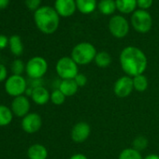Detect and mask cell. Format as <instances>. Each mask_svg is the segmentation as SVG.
Here are the masks:
<instances>
[{
	"instance_id": "cell-1",
	"label": "cell",
	"mask_w": 159,
	"mask_h": 159,
	"mask_svg": "<svg viewBox=\"0 0 159 159\" xmlns=\"http://www.w3.org/2000/svg\"><path fill=\"white\" fill-rule=\"evenodd\" d=\"M120 66L123 71L129 77L143 74L148 66V59L142 50L136 46L124 48L119 56Z\"/></svg>"
},
{
	"instance_id": "cell-2",
	"label": "cell",
	"mask_w": 159,
	"mask_h": 159,
	"mask_svg": "<svg viewBox=\"0 0 159 159\" xmlns=\"http://www.w3.org/2000/svg\"><path fill=\"white\" fill-rule=\"evenodd\" d=\"M34 20L39 31L46 35L53 34L59 27L60 16L54 8L42 6L34 13Z\"/></svg>"
},
{
	"instance_id": "cell-3",
	"label": "cell",
	"mask_w": 159,
	"mask_h": 159,
	"mask_svg": "<svg viewBox=\"0 0 159 159\" xmlns=\"http://www.w3.org/2000/svg\"><path fill=\"white\" fill-rule=\"evenodd\" d=\"M98 53L96 47L87 41L76 44L71 51V58L78 66H86L94 62Z\"/></svg>"
},
{
	"instance_id": "cell-4",
	"label": "cell",
	"mask_w": 159,
	"mask_h": 159,
	"mask_svg": "<svg viewBox=\"0 0 159 159\" xmlns=\"http://www.w3.org/2000/svg\"><path fill=\"white\" fill-rule=\"evenodd\" d=\"M130 24L136 32L146 34L152 27V17L148 11L139 9L131 14Z\"/></svg>"
},
{
	"instance_id": "cell-5",
	"label": "cell",
	"mask_w": 159,
	"mask_h": 159,
	"mask_svg": "<svg viewBox=\"0 0 159 159\" xmlns=\"http://www.w3.org/2000/svg\"><path fill=\"white\" fill-rule=\"evenodd\" d=\"M55 70L62 80H74L79 74V66L71 57L64 56L57 61Z\"/></svg>"
},
{
	"instance_id": "cell-6",
	"label": "cell",
	"mask_w": 159,
	"mask_h": 159,
	"mask_svg": "<svg viewBox=\"0 0 159 159\" xmlns=\"http://www.w3.org/2000/svg\"><path fill=\"white\" fill-rule=\"evenodd\" d=\"M130 30V25L125 17L121 14L112 15L109 21V31L116 39L125 38Z\"/></svg>"
},
{
	"instance_id": "cell-7",
	"label": "cell",
	"mask_w": 159,
	"mask_h": 159,
	"mask_svg": "<svg viewBox=\"0 0 159 159\" xmlns=\"http://www.w3.org/2000/svg\"><path fill=\"white\" fill-rule=\"evenodd\" d=\"M5 90L11 97L16 98L23 96L27 90L26 80L22 75H11L5 82Z\"/></svg>"
},
{
	"instance_id": "cell-8",
	"label": "cell",
	"mask_w": 159,
	"mask_h": 159,
	"mask_svg": "<svg viewBox=\"0 0 159 159\" xmlns=\"http://www.w3.org/2000/svg\"><path fill=\"white\" fill-rule=\"evenodd\" d=\"M48 70V63L41 56H35L29 59L25 65V72L32 80L41 79Z\"/></svg>"
},
{
	"instance_id": "cell-9",
	"label": "cell",
	"mask_w": 159,
	"mask_h": 159,
	"mask_svg": "<svg viewBox=\"0 0 159 159\" xmlns=\"http://www.w3.org/2000/svg\"><path fill=\"white\" fill-rule=\"evenodd\" d=\"M134 91L133 79L129 76L120 77L113 85V92L116 97L125 98L129 97Z\"/></svg>"
},
{
	"instance_id": "cell-10",
	"label": "cell",
	"mask_w": 159,
	"mask_h": 159,
	"mask_svg": "<svg viewBox=\"0 0 159 159\" xmlns=\"http://www.w3.org/2000/svg\"><path fill=\"white\" fill-rule=\"evenodd\" d=\"M91 134V126L86 122H79L71 129V139L75 143L84 142Z\"/></svg>"
},
{
	"instance_id": "cell-11",
	"label": "cell",
	"mask_w": 159,
	"mask_h": 159,
	"mask_svg": "<svg viewBox=\"0 0 159 159\" xmlns=\"http://www.w3.org/2000/svg\"><path fill=\"white\" fill-rule=\"evenodd\" d=\"M42 126V118L36 112H31L25 115L22 120V128L28 134L38 132Z\"/></svg>"
},
{
	"instance_id": "cell-12",
	"label": "cell",
	"mask_w": 159,
	"mask_h": 159,
	"mask_svg": "<svg viewBox=\"0 0 159 159\" xmlns=\"http://www.w3.org/2000/svg\"><path fill=\"white\" fill-rule=\"evenodd\" d=\"M11 111L17 117H25L29 113L30 101L25 96H19L13 98L11 102Z\"/></svg>"
},
{
	"instance_id": "cell-13",
	"label": "cell",
	"mask_w": 159,
	"mask_h": 159,
	"mask_svg": "<svg viewBox=\"0 0 159 159\" xmlns=\"http://www.w3.org/2000/svg\"><path fill=\"white\" fill-rule=\"evenodd\" d=\"M54 10L60 17H70L76 11V0H55Z\"/></svg>"
},
{
	"instance_id": "cell-14",
	"label": "cell",
	"mask_w": 159,
	"mask_h": 159,
	"mask_svg": "<svg viewBox=\"0 0 159 159\" xmlns=\"http://www.w3.org/2000/svg\"><path fill=\"white\" fill-rule=\"evenodd\" d=\"M31 98L37 105L42 106V105L47 104L50 101L51 94L44 86H39V87H36L33 89Z\"/></svg>"
},
{
	"instance_id": "cell-15",
	"label": "cell",
	"mask_w": 159,
	"mask_h": 159,
	"mask_svg": "<svg viewBox=\"0 0 159 159\" xmlns=\"http://www.w3.org/2000/svg\"><path fill=\"white\" fill-rule=\"evenodd\" d=\"M27 156L29 159H47L48 150L44 145L35 143L28 148Z\"/></svg>"
},
{
	"instance_id": "cell-16",
	"label": "cell",
	"mask_w": 159,
	"mask_h": 159,
	"mask_svg": "<svg viewBox=\"0 0 159 159\" xmlns=\"http://www.w3.org/2000/svg\"><path fill=\"white\" fill-rule=\"evenodd\" d=\"M97 0H76L77 10L85 15L93 13L98 9Z\"/></svg>"
},
{
	"instance_id": "cell-17",
	"label": "cell",
	"mask_w": 159,
	"mask_h": 159,
	"mask_svg": "<svg viewBox=\"0 0 159 159\" xmlns=\"http://www.w3.org/2000/svg\"><path fill=\"white\" fill-rule=\"evenodd\" d=\"M58 89L66 97H73L77 94L79 86L77 85L74 80H62L58 85Z\"/></svg>"
},
{
	"instance_id": "cell-18",
	"label": "cell",
	"mask_w": 159,
	"mask_h": 159,
	"mask_svg": "<svg viewBox=\"0 0 159 159\" xmlns=\"http://www.w3.org/2000/svg\"><path fill=\"white\" fill-rule=\"evenodd\" d=\"M117 11L122 14H132L137 10V0H115Z\"/></svg>"
},
{
	"instance_id": "cell-19",
	"label": "cell",
	"mask_w": 159,
	"mask_h": 159,
	"mask_svg": "<svg viewBox=\"0 0 159 159\" xmlns=\"http://www.w3.org/2000/svg\"><path fill=\"white\" fill-rule=\"evenodd\" d=\"M98 9L102 15H113L115 11H117L115 0H100L98 4Z\"/></svg>"
},
{
	"instance_id": "cell-20",
	"label": "cell",
	"mask_w": 159,
	"mask_h": 159,
	"mask_svg": "<svg viewBox=\"0 0 159 159\" xmlns=\"http://www.w3.org/2000/svg\"><path fill=\"white\" fill-rule=\"evenodd\" d=\"M9 46H10L11 52L14 55L20 56V55L23 54L24 45H23L21 38L18 35H13V36H11L10 38V39H9Z\"/></svg>"
},
{
	"instance_id": "cell-21",
	"label": "cell",
	"mask_w": 159,
	"mask_h": 159,
	"mask_svg": "<svg viewBox=\"0 0 159 159\" xmlns=\"http://www.w3.org/2000/svg\"><path fill=\"white\" fill-rule=\"evenodd\" d=\"M94 62L98 67L106 68L111 64V56L108 52H105V51L98 52Z\"/></svg>"
},
{
	"instance_id": "cell-22",
	"label": "cell",
	"mask_w": 159,
	"mask_h": 159,
	"mask_svg": "<svg viewBox=\"0 0 159 159\" xmlns=\"http://www.w3.org/2000/svg\"><path fill=\"white\" fill-rule=\"evenodd\" d=\"M132 79H133L134 90H136L139 93H142L147 90V88L149 86V82H148L147 77L144 74L135 76Z\"/></svg>"
},
{
	"instance_id": "cell-23",
	"label": "cell",
	"mask_w": 159,
	"mask_h": 159,
	"mask_svg": "<svg viewBox=\"0 0 159 159\" xmlns=\"http://www.w3.org/2000/svg\"><path fill=\"white\" fill-rule=\"evenodd\" d=\"M13 118L11 109L5 105H0V126H6L10 125Z\"/></svg>"
},
{
	"instance_id": "cell-24",
	"label": "cell",
	"mask_w": 159,
	"mask_h": 159,
	"mask_svg": "<svg viewBox=\"0 0 159 159\" xmlns=\"http://www.w3.org/2000/svg\"><path fill=\"white\" fill-rule=\"evenodd\" d=\"M118 159H143V157L140 152L133 148H125L121 151Z\"/></svg>"
},
{
	"instance_id": "cell-25",
	"label": "cell",
	"mask_w": 159,
	"mask_h": 159,
	"mask_svg": "<svg viewBox=\"0 0 159 159\" xmlns=\"http://www.w3.org/2000/svg\"><path fill=\"white\" fill-rule=\"evenodd\" d=\"M148 147V139L144 137V136H138L133 139L132 142V148L141 152L143 150H145Z\"/></svg>"
},
{
	"instance_id": "cell-26",
	"label": "cell",
	"mask_w": 159,
	"mask_h": 159,
	"mask_svg": "<svg viewBox=\"0 0 159 159\" xmlns=\"http://www.w3.org/2000/svg\"><path fill=\"white\" fill-rule=\"evenodd\" d=\"M66 98V97L57 88V89L53 90L51 93V98H50V100L52 101V104H54L56 106H61L62 104L65 103Z\"/></svg>"
},
{
	"instance_id": "cell-27",
	"label": "cell",
	"mask_w": 159,
	"mask_h": 159,
	"mask_svg": "<svg viewBox=\"0 0 159 159\" xmlns=\"http://www.w3.org/2000/svg\"><path fill=\"white\" fill-rule=\"evenodd\" d=\"M25 70V65L21 59H16L11 64V71L13 75H22Z\"/></svg>"
},
{
	"instance_id": "cell-28",
	"label": "cell",
	"mask_w": 159,
	"mask_h": 159,
	"mask_svg": "<svg viewBox=\"0 0 159 159\" xmlns=\"http://www.w3.org/2000/svg\"><path fill=\"white\" fill-rule=\"evenodd\" d=\"M74 81H75V83L77 84V85H78L79 88H80V87H84V86H85V85L87 84L88 79H87V77H86L84 74H83V73H79V74L74 78Z\"/></svg>"
},
{
	"instance_id": "cell-29",
	"label": "cell",
	"mask_w": 159,
	"mask_h": 159,
	"mask_svg": "<svg viewBox=\"0 0 159 159\" xmlns=\"http://www.w3.org/2000/svg\"><path fill=\"white\" fill-rule=\"evenodd\" d=\"M25 6L30 10V11H37L40 8L41 0H25Z\"/></svg>"
},
{
	"instance_id": "cell-30",
	"label": "cell",
	"mask_w": 159,
	"mask_h": 159,
	"mask_svg": "<svg viewBox=\"0 0 159 159\" xmlns=\"http://www.w3.org/2000/svg\"><path fill=\"white\" fill-rule=\"evenodd\" d=\"M153 0H137V5L139 10L147 11L152 6Z\"/></svg>"
},
{
	"instance_id": "cell-31",
	"label": "cell",
	"mask_w": 159,
	"mask_h": 159,
	"mask_svg": "<svg viewBox=\"0 0 159 159\" xmlns=\"http://www.w3.org/2000/svg\"><path fill=\"white\" fill-rule=\"evenodd\" d=\"M8 79V71L4 65L0 64V83H2Z\"/></svg>"
},
{
	"instance_id": "cell-32",
	"label": "cell",
	"mask_w": 159,
	"mask_h": 159,
	"mask_svg": "<svg viewBox=\"0 0 159 159\" xmlns=\"http://www.w3.org/2000/svg\"><path fill=\"white\" fill-rule=\"evenodd\" d=\"M9 39L5 35H0V50L5 49L9 45Z\"/></svg>"
},
{
	"instance_id": "cell-33",
	"label": "cell",
	"mask_w": 159,
	"mask_h": 159,
	"mask_svg": "<svg viewBox=\"0 0 159 159\" xmlns=\"http://www.w3.org/2000/svg\"><path fill=\"white\" fill-rule=\"evenodd\" d=\"M68 159H88V157L84 153H75L71 155Z\"/></svg>"
},
{
	"instance_id": "cell-34",
	"label": "cell",
	"mask_w": 159,
	"mask_h": 159,
	"mask_svg": "<svg viewBox=\"0 0 159 159\" xmlns=\"http://www.w3.org/2000/svg\"><path fill=\"white\" fill-rule=\"evenodd\" d=\"M10 0H0V10L6 9L9 6Z\"/></svg>"
},
{
	"instance_id": "cell-35",
	"label": "cell",
	"mask_w": 159,
	"mask_h": 159,
	"mask_svg": "<svg viewBox=\"0 0 159 159\" xmlns=\"http://www.w3.org/2000/svg\"><path fill=\"white\" fill-rule=\"evenodd\" d=\"M143 159H159V155L156 153H150L146 155Z\"/></svg>"
}]
</instances>
